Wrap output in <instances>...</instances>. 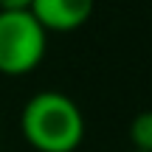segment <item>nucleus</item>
Masks as SVG:
<instances>
[{
    "instance_id": "1",
    "label": "nucleus",
    "mask_w": 152,
    "mask_h": 152,
    "mask_svg": "<svg viewBox=\"0 0 152 152\" xmlns=\"http://www.w3.org/2000/svg\"><path fill=\"white\" fill-rule=\"evenodd\" d=\"M20 130L37 152H76L85 141V115L59 90L34 93L20 113Z\"/></svg>"
},
{
    "instance_id": "2",
    "label": "nucleus",
    "mask_w": 152,
    "mask_h": 152,
    "mask_svg": "<svg viewBox=\"0 0 152 152\" xmlns=\"http://www.w3.org/2000/svg\"><path fill=\"white\" fill-rule=\"evenodd\" d=\"M48 51V31L31 11H0V73L26 76L37 71Z\"/></svg>"
},
{
    "instance_id": "3",
    "label": "nucleus",
    "mask_w": 152,
    "mask_h": 152,
    "mask_svg": "<svg viewBox=\"0 0 152 152\" xmlns=\"http://www.w3.org/2000/svg\"><path fill=\"white\" fill-rule=\"evenodd\" d=\"M96 0H34L31 14L45 31H76L93 17Z\"/></svg>"
},
{
    "instance_id": "4",
    "label": "nucleus",
    "mask_w": 152,
    "mask_h": 152,
    "mask_svg": "<svg viewBox=\"0 0 152 152\" xmlns=\"http://www.w3.org/2000/svg\"><path fill=\"white\" fill-rule=\"evenodd\" d=\"M130 141L132 149L152 152V110H144L130 121Z\"/></svg>"
},
{
    "instance_id": "5",
    "label": "nucleus",
    "mask_w": 152,
    "mask_h": 152,
    "mask_svg": "<svg viewBox=\"0 0 152 152\" xmlns=\"http://www.w3.org/2000/svg\"><path fill=\"white\" fill-rule=\"evenodd\" d=\"M34 0H0V11H31Z\"/></svg>"
},
{
    "instance_id": "6",
    "label": "nucleus",
    "mask_w": 152,
    "mask_h": 152,
    "mask_svg": "<svg viewBox=\"0 0 152 152\" xmlns=\"http://www.w3.org/2000/svg\"><path fill=\"white\" fill-rule=\"evenodd\" d=\"M130 152H138V149H130Z\"/></svg>"
}]
</instances>
